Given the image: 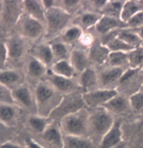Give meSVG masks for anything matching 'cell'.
<instances>
[{"label": "cell", "instance_id": "f546056e", "mask_svg": "<svg viewBox=\"0 0 143 148\" xmlns=\"http://www.w3.org/2000/svg\"><path fill=\"white\" fill-rule=\"evenodd\" d=\"M118 37L120 39H122L123 41H125L127 45H129L133 49L142 47L143 45V41L140 38L139 35H138V33L130 30L129 28H123V29H121Z\"/></svg>", "mask_w": 143, "mask_h": 148}, {"label": "cell", "instance_id": "2e32d148", "mask_svg": "<svg viewBox=\"0 0 143 148\" xmlns=\"http://www.w3.org/2000/svg\"><path fill=\"white\" fill-rule=\"evenodd\" d=\"M97 32L100 33L101 35H104L108 32H111L116 29H123L126 28V24L122 20L117 19V18L110 17V16L102 15L101 19L95 26Z\"/></svg>", "mask_w": 143, "mask_h": 148}, {"label": "cell", "instance_id": "cb8c5ba5", "mask_svg": "<svg viewBox=\"0 0 143 148\" xmlns=\"http://www.w3.org/2000/svg\"><path fill=\"white\" fill-rule=\"evenodd\" d=\"M51 72L57 76L65 77L68 79H73L76 75V71L73 68L69 60H62L55 62L51 66Z\"/></svg>", "mask_w": 143, "mask_h": 148}, {"label": "cell", "instance_id": "7a4b0ae2", "mask_svg": "<svg viewBox=\"0 0 143 148\" xmlns=\"http://www.w3.org/2000/svg\"><path fill=\"white\" fill-rule=\"evenodd\" d=\"M64 135L89 137V113L85 109L68 115L60 122Z\"/></svg>", "mask_w": 143, "mask_h": 148}, {"label": "cell", "instance_id": "e0dca14e", "mask_svg": "<svg viewBox=\"0 0 143 148\" xmlns=\"http://www.w3.org/2000/svg\"><path fill=\"white\" fill-rule=\"evenodd\" d=\"M7 49V58L11 60H18L24 53V41L20 36H10L5 42Z\"/></svg>", "mask_w": 143, "mask_h": 148}, {"label": "cell", "instance_id": "ac0fdd59", "mask_svg": "<svg viewBox=\"0 0 143 148\" xmlns=\"http://www.w3.org/2000/svg\"><path fill=\"white\" fill-rule=\"evenodd\" d=\"M23 9L26 11V14L31 17L36 18L39 21L45 22V9L43 7L42 1L39 0H25L22 1Z\"/></svg>", "mask_w": 143, "mask_h": 148}, {"label": "cell", "instance_id": "f907efd6", "mask_svg": "<svg viewBox=\"0 0 143 148\" xmlns=\"http://www.w3.org/2000/svg\"><path fill=\"white\" fill-rule=\"evenodd\" d=\"M114 148H127V147H126V145L124 144L123 142H122V143H120L119 145H117V146H115Z\"/></svg>", "mask_w": 143, "mask_h": 148}, {"label": "cell", "instance_id": "d590c367", "mask_svg": "<svg viewBox=\"0 0 143 148\" xmlns=\"http://www.w3.org/2000/svg\"><path fill=\"white\" fill-rule=\"evenodd\" d=\"M106 47L109 49V51H119V53H129L133 49V47H131L119 37H116Z\"/></svg>", "mask_w": 143, "mask_h": 148}, {"label": "cell", "instance_id": "8992f818", "mask_svg": "<svg viewBox=\"0 0 143 148\" xmlns=\"http://www.w3.org/2000/svg\"><path fill=\"white\" fill-rule=\"evenodd\" d=\"M118 91L116 89H102L99 88L93 90L91 92L83 93V100L85 102L86 107L97 109L101 108L106 103L110 101L112 98L118 95Z\"/></svg>", "mask_w": 143, "mask_h": 148}, {"label": "cell", "instance_id": "f35d334b", "mask_svg": "<svg viewBox=\"0 0 143 148\" xmlns=\"http://www.w3.org/2000/svg\"><path fill=\"white\" fill-rule=\"evenodd\" d=\"M143 26V10L136 13L126 22V28H140Z\"/></svg>", "mask_w": 143, "mask_h": 148}, {"label": "cell", "instance_id": "c3c4849f", "mask_svg": "<svg viewBox=\"0 0 143 148\" xmlns=\"http://www.w3.org/2000/svg\"><path fill=\"white\" fill-rule=\"evenodd\" d=\"M2 9H3V1H0V23H1V17H2Z\"/></svg>", "mask_w": 143, "mask_h": 148}, {"label": "cell", "instance_id": "816d5d0a", "mask_svg": "<svg viewBox=\"0 0 143 148\" xmlns=\"http://www.w3.org/2000/svg\"><path fill=\"white\" fill-rule=\"evenodd\" d=\"M140 132L143 134V121H142V123H141V125H140Z\"/></svg>", "mask_w": 143, "mask_h": 148}, {"label": "cell", "instance_id": "52a82bcc", "mask_svg": "<svg viewBox=\"0 0 143 148\" xmlns=\"http://www.w3.org/2000/svg\"><path fill=\"white\" fill-rule=\"evenodd\" d=\"M17 23H19L22 35L30 39L39 38L44 31V23L27 14L21 16Z\"/></svg>", "mask_w": 143, "mask_h": 148}, {"label": "cell", "instance_id": "4316f807", "mask_svg": "<svg viewBox=\"0 0 143 148\" xmlns=\"http://www.w3.org/2000/svg\"><path fill=\"white\" fill-rule=\"evenodd\" d=\"M109 49L100 43H93L91 47V51L89 53L90 60H94L97 64H104L108 62V57H109Z\"/></svg>", "mask_w": 143, "mask_h": 148}, {"label": "cell", "instance_id": "bcb514c9", "mask_svg": "<svg viewBox=\"0 0 143 148\" xmlns=\"http://www.w3.org/2000/svg\"><path fill=\"white\" fill-rule=\"evenodd\" d=\"M26 143H27V145L29 148H42L38 143H36V141L32 140V139H27V140H26Z\"/></svg>", "mask_w": 143, "mask_h": 148}, {"label": "cell", "instance_id": "30bf717a", "mask_svg": "<svg viewBox=\"0 0 143 148\" xmlns=\"http://www.w3.org/2000/svg\"><path fill=\"white\" fill-rule=\"evenodd\" d=\"M43 142L51 148H64V133L60 123L53 122L47 126L44 132L41 134Z\"/></svg>", "mask_w": 143, "mask_h": 148}, {"label": "cell", "instance_id": "4fadbf2b", "mask_svg": "<svg viewBox=\"0 0 143 148\" xmlns=\"http://www.w3.org/2000/svg\"><path fill=\"white\" fill-rule=\"evenodd\" d=\"M79 84H80L81 89L84 91V93L99 89V75L97 74L94 69L89 66L84 72L81 73Z\"/></svg>", "mask_w": 143, "mask_h": 148}, {"label": "cell", "instance_id": "277c9868", "mask_svg": "<svg viewBox=\"0 0 143 148\" xmlns=\"http://www.w3.org/2000/svg\"><path fill=\"white\" fill-rule=\"evenodd\" d=\"M113 114L107 111L105 108H97L91 114H89V134L101 139L113 126Z\"/></svg>", "mask_w": 143, "mask_h": 148}, {"label": "cell", "instance_id": "7bdbcfd3", "mask_svg": "<svg viewBox=\"0 0 143 148\" xmlns=\"http://www.w3.org/2000/svg\"><path fill=\"white\" fill-rule=\"evenodd\" d=\"M107 2H108V0H94V1L91 2V4L94 5L95 8H97V9H99L102 12V10L104 9V7L106 6Z\"/></svg>", "mask_w": 143, "mask_h": 148}, {"label": "cell", "instance_id": "9a60e30c", "mask_svg": "<svg viewBox=\"0 0 143 148\" xmlns=\"http://www.w3.org/2000/svg\"><path fill=\"white\" fill-rule=\"evenodd\" d=\"M124 69L121 68H109L103 71L99 75V86L102 89H111L110 86L114 85L115 83H119L122 75L124 73Z\"/></svg>", "mask_w": 143, "mask_h": 148}, {"label": "cell", "instance_id": "4dcf8cb0", "mask_svg": "<svg viewBox=\"0 0 143 148\" xmlns=\"http://www.w3.org/2000/svg\"><path fill=\"white\" fill-rule=\"evenodd\" d=\"M102 17V13L101 12H93L88 11L85 12L81 15L80 22H81V28H85V29H89L91 27H95L99 20Z\"/></svg>", "mask_w": 143, "mask_h": 148}, {"label": "cell", "instance_id": "f6af8a7d", "mask_svg": "<svg viewBox=\"0 0 143 148\" xmlns=\"http://www.w3.org/2000/svg\"><path fill=\"white\" fill-rule=\"evenodd\" d=\"M0 148H22V147L11 142H4L0 145Z\"/></svg>", "mask_w": 143, "mask_h": 148}, {"label": "cell", "instance_id": "7dc6e473", "mask_svg": "<svg viewBox=\"0 0 143 148\" xmlns=\"http://www.w3.org/2000/svg\"><path fill=\"white\" fill-rule=\"evenodd\" d=\"M6 133H7V130H6V126L0 124V139L3 138V136L6 134Z\"/></svg>", "mask_w": 143, "mask_h": 148}, {"label": "cell", "instance_id": "ab89813d", "mask_svg": "<svg viewBox=\"0 0 143 148\" xmlns=\"http://www.w3.org/2000/svg\"><path fill=\"white\" fill-rule=\"evenodd\" d=\"M60 4H64V6H61L63 9H65L66 11H68L70 14L71 13V10H75L79 7V4L81 3L78 0H65V1H60Z\"/></svg>", "mask_w": 143, "mask_h": 148}, {"label": "cell", "instance_id": "8d00e7d4", "mask_svg": "<svg viewBox=\"0 0 143 148\" xmlns=\"http://www.w3.org/2000/svg\"><path fill=\"white\" fill-rule=\"evenodd\" d=\"M128 99L131 109L134 111H143V91L132 94Z\"/></svg>", "mask_w": 143, "mask_h": 148}, {"label": "cell", "instance_id": "5b68a950", "mask_svg": "<svg viewBox=\"0 0 143 148\" xmlns=\"http://www.w3.org/2000/svg\"><path fill=\"white\" fill-rule=\"evenodd\" d=\"M72 14L61 7L55 6L51 9L45 11V26H47V34H55L57 32L65 31L69 26V22L71 21Z\"/></svg>", "mask_w": 143, "mask_h": 148}, {"label": "cell", "instance_id": "d4e9b609", "mask_svg": "<svg viewBox=\"0 0 143 148\" xmlns=\"http://www.w3.org/2000/svg\"><path fill=\"white\" fill-rule=\"evenodd\" d=\"M21 76L14 70H1L0 71V84L7 87L8 89L19 86Z\"/></svg>", "mask_w": 143, "mask_h": 148}, {"label": "cell", "instance_id": "484cf974", "mask_svg": "<svg viewBox=\"0 0 143 148\" xmlns=\"http://www.w3.org/2000/svg\"><path fill=\"white\" fill-rule=\"evenodd\" d=\"M26 73L30 78L39 79L47 74V66L34 57H31L26 64Z\"/></svg>", "mask_w": 143, "mask_h": 148}, {"label": "cell", "instance_id": "f5cc1de1", "mask_svg": "<svg viewBox=\"0 0 143 148\" xmlns=\"http://www.w3.org/2000/svg\"><path fill=\"white\" fill-rule=\"evenodd\" d=\"M142 74H143V68H142Z\"/></svg>", "mask_w": 143, "mask_h": 148}, {"label": "cell", "instance_id": "74e56055", "mask_svg": "<svg viewBox=\"0 0 143 148\" xmlns=\"http://www.w3.org/2000/svg\"><path fill=\"white\" fill-rule=\"evenodd\" d=\"M0 104H15L12 96V91L0 84Z\"/></svg>", "mask_w": 143, "mask_h": 148}, {"label": "cell", "instance_id": "44dd1931", "mask_svg": "<svg viewBox=\"0 0 143 148\" xmlns=\"http://www.w3.org/2000/svg\"><path fill=\"white\" fill-rule=\"evenodd\" d=\"M32 57L40 60L45 66H53L55 62V57H53V51H51V45L47 43H41V45H36L32 51Z\"/></svg>", "mask_w": 143, "mask_h": 148}, {"label": "cell", "instance_id": "60d3db41", "mask_svg": "<svg viewBox=\"0 0 143 148\" xmlns=\"http://www.w3.org/2000/svg\"><path fill=\"white\" fill-rule=\"evenodd\" d=\"M8 60L7 58V49H6L5 42L0 41V66H4L5 62Z\"/></svg>", "mask_w": 143, "mask_h": 148}, {"label": "cell", "instance_id": "83f0119b", "mask_svg": "<svg viewBox=\"0 0 143 148\" xmlns=\"http://www.w3.org/2000/svg\"><path fill=\"white\" fill-rule=\"evenodd\" d=\"M27 124L29 128L31 129L34 132L37 134H42L44 130L49 126V118L40 116L38 114H34V115H30L27 119Z\"/></svg>", "mask_w": 143, "mask_h": 148}, {"label": "cell", "instance_id": "ee69618b", "mask_svg": "<svg viewBox=\"0 0 143 148\" xmlns=\"http://www.w3.org/2000/svg\"><path fill=\"white\" fill-rule=\"evenodd\" d=\"M55 3H57V1H53V0H43L42 1V4H43V7H44L45 11L49 9H51V8L55 7Z\"/></svg>", "mask_w": 143, "mask_h": 148}, {"label": "cell", "instance_id": "b9f144b4", "mask_svg": "<svg viewBox=\"0 0 143 148\" xmlns=\"http://www.w3.org/2000/svg\"><path fill=\"white\" fill-rule=\"evenodd\" d=\"M80 40L82 41V43L84 45H91V47H92L93 43H94V37H93V35L86 33V34L82 35Z\"/></svg>", "mask_w": 143, "mask_h": 148}, {"label": "cell", "instance_id": "e575fe53", "mask_svg": "<svg viewBox=\"0 0 143 148\" xmlns=\"http://www.w3.org/2000/svg\"><path fill=\"white\" fill-rule=\"evenodd\" d=\"M51 47L55 62L62 60H67L68 47L65 42H63V41H55V42L51 43Z\"/></svg>", "mask_w": 143, "mask_h": 148}, {"label": "cell", "instance_id": "9c48e42d", "mask_svg": "<svg viewBox=\"0 0 143 148\" xmlns=\"http://www.w3.org/2000/svg\"><path fill=\"white\" fill-rule=\"evenodd\" d=\"M47 81L62 96L75 93L77 91V89H78L77 85L73 81V79H68L65 78V77L57 76V75L53 74L51 72H49L47 74Z\"/></svg>", "mask_w": 143, "mask_h": 148}, {"label": "cell", "instance_id": "7c38bea8", "mask_svg": "<svg viewBox=\"0 0 143 148\" xmlns=\"http://www.w3.org/2000/svg\"><path fill=\"white\" fill-rule=\"evenodd\" d=\"M122 139H123L122 124L120 121H115L111 129L101 139V148H114L122 143Z\"/></svg>", "mask_w": 143, "mask_h": 148}, {"label": "cell", "instance_id": "603a6c76", "mask_svg": "<svg viewBox=\"0 0 143 148\" xmlns=\"http://www.w3.org/2000/svg\"><path fill=\"white\" fill-rule=\"evenodd\" d=\"M143 10V1L136 0H126L124 1L123 9L121 13V20L126 24V22L132 18L136 13Z\"/></svg>", "mask_w": 143, "mask_h": 148}, {"label": "cell", "instance_id": "6da1fadb", "mask_svg": "<svg viewBox=\"0 0 143 148\" xmlns=\"http://www.w3.org/2000/svg\"><path fill=\"white\" fill-rule=\"evenodd\" d=\"M63 96L51 87L47 81L36 85L34 91V100L37 114L49 118V114L57 107Z\"/></svg>", "mask_w": 143, "mask_h": 148}, {"label": "cell", "instance_id": "d6a6232c", "mask_svg": "<svg viewBox=\"0 0 143 148\" xmlns=\"http://www.w3.org/2000/svg\"><path fill=\"white\" fill-rule=\"evenodd\" d=\"M128 64L129 68L136 70L143 68V47L133 49L128 53Z\"/></svg>", "mask_w": 143, "mask_h": 148}, {"label": "cell", "instance_id": "8fae6325", "mask_svg": "<svg viewBox=\"0 0 143 148\" xmlns=\"http://www.w3.org/2000/svg\"><path fill=\"white\" fill-rule=\"evenodd\" d=\"M12 96L15 103H18L20 106L26 108V109H32L36 108V100H34V95L31 93L28 86L25 85H19L15 89L12 90Z\"/></svg>", "mask_w": 143, "mask_h": 148}, {"label": "cell", "instance_id": "7402d4cb", "mask_svg": "<svg viewBox=\"0 0 143 148\" xmlns=\"http://www.w3.org/2000/svg\"><path fill=\"white\" fill-rule=\"evenodd\" d=\"M64 148H95V144L90 137L64 135Z\"/></svg>", "mask_w": 143, "mask_h": 148}, {"label": "cell", "instance_id": "f1b7e54d", "mask_svg": "<svg viewBox=\"0 0 143 148\" xmlns=\"http://www.w3.org/2000/svg\"><path fill=\"white\" fill-rule=\"evenodd\" d=\"M123 5L124 1H122V0H109L101 13H102V15L110 16V17L117 18V19L121 20Z\"/></svg>", "mask_w": 143, "mask_h": 148}, {"label": "cell", "instance_id": "ffe728a7", "mask_svg": "<svg viewBox=\"0 0 143 148\" xmlns=\"http://www.w3.org/2000/svg\"><path fill=\"white\" fill-rule=\"evenodd\" d=\"M18 117V110L12 104H0V124L8 127L14 124Z\"/></svg>", "mask_w": 143, "mask_h": 148}, {"label": "cell", "instance_id": "1f68e13d", "mask_svg": "<svg viewBox=\"0 0 143 148\" xmlns=\"http://www.w3.org/2000/svg\"><path fill=\"white\" fill-rule=\"evenodd\" d=\"M84 34L83 29L79 25L69 26L64 32H62V41L67 43H72L74 41H77L81 39L82 35Z\"/></svg>", "mask_w": 143, "mask_h": 148}, {"label": "cell", "instance_id": "3957f363", "mask_svg": "<svg viewBox=\"0 0 143 148\" xmlns=\"http://www.w3.org/2000/svg\"><path fill=\"white\" fill-rule=\"evenodd\" d=\"M86 105L83 100V95L80 93H72L69 95L63 96L61 102L57 105V107L49 114V119L53 121H59L61 122L68 115H71L73 113H76L78 111L85 109Z\"/></svg>", "mask_w": 143, "mask_h": 148}, {"label": "cell", "instance_id": "681fc988", "mask_svg": "<svg viewBox=\"0 0 143 148\" xmlns=\"http://www.w3.org/2000/svg\"><path fill=\"white\" fill-rule=\"evenodd\" d=\"M138 35H139V36H140V38H141L142 39V41H143V26H142V27H140L139 28V31H138Z\"/></svg>", "mask_w": 143, "mask_h": 148}, {"label": "cell", "instance_id": "d6986e66", "mask_svg": "<svg viewBox=\"0 0 143 148\" xmlns=\"http://www.w3.org/2000/svg\"><path fill=\"white\" fill-rule=\"evenodd\" d=\"M103 108H105L107 111H109L112 114L113 113L121 114L127 112L131 107H130L129 99L118 94L117 96L112 98L108 103L105 104L103 106Z\"/></svg>", "mask_w": 143, "mask_h": 148}, {"label": "cell", "instance_id": "ba28073f", "mask_svg": "<svg viewBox=\"0 0 143 148\" xmlns=\"http://www.w3.org/2000/svg\"><path fill=\"white\" fill-rule=\"evenodd\" d=\"M23 8L22 1H3L1 23L13 25L19 21Z\"/></svg>", "mask_w": 143, "mask_h": 148}, {"label": "cell", "instance_id": "5bb4252c", "mask_svg": "<svg viewBox=\"0 0 143 148\" xmlns=\"http://www.w3.org/2000/svg\"><path fill=\"white\" fill-rule=\"evenodd\" d=\"M70 62L72 64L73 68L75 69L76 73H82L86 69L89 68L90 62V56L87 51L83 49H74L70 53Z\"/></svg>", "mask_w": 143, "mask_h": 148}, {"label": "cell", "instance_id": "836d02e7", "mask_svg": "<svg viewBox=\"0 0 143 148\" xmlns=\"http://www.w3.org/2000/svg\"><path fill=\"white\" fill-rule=\"evenodd\" d=\"M108 62L112 68L123 69L124 64H128V53L110 51L108 57Z\"/></svg>", "mask_w": 143, "mask_h": 148}]
</instances>
